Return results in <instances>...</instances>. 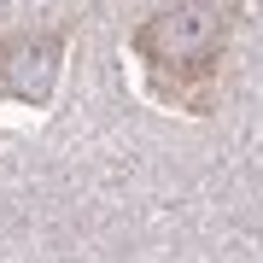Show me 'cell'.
I'll use <instances>...</instances> for the list:
<instances>
[{
  "label": "cell",
  "mask_w": 263,
  "mask_h": 263,
  "mask_svg": "<svg viewBox=\"0 0 263 263\" xmlns=\"http://www.w3.org/2000/svg\"><path fill=\"white\" fill-rule=\"evenodd\" d=\"M228 41H234V12L222 0H176V6L152 12L129 35V53L141 59L146 88L164 105L181 111H211V88L222 76Z\"/></svg>",
  "instance_id": "obj_1"
},
{
  "label": "cell",
  "mask_w": 263,
  "mask_h": 263,
  "mask_svg": "<svg viewBox=\"0 0 263 263\" xmlns=\"http://www.w3.org/2000/svg\"><path fill=\"white\" fill-rule=\"evenodd\" d=\"M59 65H65V29H12V35H0V100L47 105Z\"/></svg>",
  "instance_id": "obj_2"
}]
</instances>
